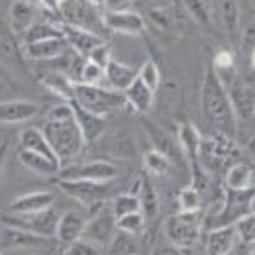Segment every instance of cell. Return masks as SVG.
<instances>
[{
    "label": "cell",
    "instance_id": "obj_1",
    "mask_svg": "<svg viewBox=\"0 0 255 255\" xmlns=\"http://www.w3.org/2000/svg\"><path fill=\"white\" fill-rule=\"evenodd\" d=\"M41 131L47 137L53 153L57 155V159L61 163L63 169L67 163L77 159L83 151L85 137L81 133V128L75 120V112H73V104L71 102H59L55 106H51L45 112Z\"/></svg>",
    "mask_w": 255,
    "mask_h": 255
},
{
    "label": "cell",
    "instance_id": "obj_2",
    "mask_svg": "<svg viewBox=\"0 0 255 255\" xmlns=\"http://www.w3.org/2000/svg\"><path fill=\"white\" fill-rule=\"evenodd\" d=\"M200 108L206 122L216 128V131L234 137L238 129V116L232 106L228 89L224 87L212 67L206 69L200 85Z\"/></svg>",
    "mask_w": 255,
    "mask_h": 255
},
{
    "label": "cell",
    "instance_id": "obj_3",
    "mask_svg": "<svg viewBox=\"0 0 255 255\" xmlns=\"http://www.w3.org/2000/svg\"><path fill=\"white\" fill-rule=\"evenodd\" d=\"M77 104H81L83 108L106 116L114 110H120L128 106L126 96L120 91H112V89H104L102 85H83L77 83L75 85V98Z\"/></svg>",
    "mask_w": 255,
    "mask_h": 255
},
{
    "label": "cell",
    "instance_id": "obj_4",
    "mask_svg": "<svg viewBox=\"0 0 255 255\" xmlns=\"http://www.w3.org/2000/svg\"><path fill=\"white\" fill-rule=\"evenodd\" d=\"M169 244L179 248H194L202 238L200 212H177L169 216L163 226Z\"/></svg>",
    "mask_w": 255,
    "mask_h": 255
},
{
    "label": "cell",
    "instance_id": "obj_5",
    "mask_svg": "<svg viewBox=\"0 0 255 255\" xmlns=\"http://www.w3.org/2000/svg\"><path fill=\"white\" fill-rule=\"evenodd\" d=\"M0 65L14 75L28 73V57L22 37L12 30L8 20L4 18H0Z\"/></svg>",
    "mask_w": 255,
    "mask_h": 255
},
{
    "label": "cell",
    "instance_id": "obj_6",
    "mask_svg": "<svg viewBox=\"0 0 255 255\" xmlns=\"http://www.w3.org/2000/svg\"><path fill=\"white\" fill-rule=\"evenodd\" d=\"M57 220L59 214L51 208L41 210V212H33V214H14V212H6L0 216V222L4 226H12V228H20L26 232H32L43 238H53L55 240V230H57Z\"/></svg>",
    "mask_w": 255,
    "mask_h": 255
},
{
    "label": "cell",
    "instance_id": "obj_7",
    "mask_svg": "<svg viewBox=\"0 0 255 255\" xmlns=\"http://www.w3.org/2000/svg\"><path fill=\"white\" fill-rule=\"evenodd\" d=\"M0 250L33 254V252L55 250V246H53V238H43V236H37V234L20 230V228L4 226L2 232H0Z\"/></svg>",
    "mask_w": 255,
    "mask_h": 255
},
{
    "label": "cell",
    "instance_id": "obj_8",
    "mask_svg": "<svg viewBox=\"0 0 255 255\" xmlns=\"http://www.w3.org/2000/svg\"><path fill=\"white\" fill-rule=\"evenodd\" d=\"M116 232L118 228H116V216L112 212V206H106V202H102L96 206L95 214L87 218L85 230H83V240L95 244L98 248H106Z\"/></svg>",
    "mask_w": 255,
    "mask_h": 255
},
{
    "label": "cell",
    "instance_id": "obj_9",
    "mask_svg": "<svg viewBox=\"0 0 255 255\" xmlns=\"http://www.w3.org/2000/svg\"><path fill=\"white\" fill-rule=\"evenodd\" d=\"M57 187L83 206H93L102 204L106 196L110 194V183H95V181H85V179H59Z\"/></svg>",
    "mask_w": 255,
    "mask_h": 255
},
{
    "label": "cell",
    "instance_id": "obj_10",
    "mask_svg": "<svg viewBox=\"0 0 255 255\" xmlns=\"http://www.w3.org/2000/svg\"><path fill=\"white\" fill-rule=\"evenodd\" d=\"M96 8L98 6L87 0H61V16L67 24L100 33V28H104V22Z\"/></svg>",
    "mask_w": 255,
    "mask_h": 255
},
{
    "label": "cell",
    "instance_id": "obj_11",
    "mask_svg": "<svg viewBox=\"0 0 255 255\" xmlns=\"http://www.w3.org/2000/svg\"><path fill=\"white\" fill-rule=\"evenodd\" d=\"M236 110L238 120H248L255 114V83L248 77L236 75V79L226 87Z\"/></svg>",
    "mask_w": 255,
    "mask_h": 255
},
{
    "label": "cell",
    "instance_id": "obj_12",
    "mask_svg": "<svg viewBox=\"0 0 255 255\" xmlns=\"http://www.w3.org/2000/svg\"><path fill=\"white\" fill-rule=\"evenodd\" d=\"M104 28L114 33H124V35H139L145 32V20L141 14L133 10H106L102 14Z\"/></svg>",
    "mask_w": 255,
    "mask_h": 255
},
{
    "label": "cell",
    "instance_id": "obj_13",
    "mask_svg": "<svg viewBox=\"0 0 255 255\" xmlns=\"http://www.w3.org/2000/svg\"><path fill=\"white\" fill-rule=\"evenodd\" d=\"M118 175H120V169L112 161L95 159L71 169V173H65L63 179H85V181H95V183H110Z\"/></svg>",
    "mask_w": 255,
    "mask_h": 255
},
{
    "label": "cell",
    "instance_id": "obj_14",
    "mask_svg": "<svg viewBox=\"0 0 255 255\" xmlns=\"http://www.w3.org/2000/svg\"><path fill=\"white\" fill-rule=\"evenodd\" d=\"M61 32L67 41V45L81 57H89V53L95 49L96 45H100L104 41V37L100 33H95L91 30H85V28H79V26H73V24H61Z\"/></svg>",
    "mask_w": 255,
    "mask_h": 255
},
{
    "label": "cell",
    "instance_id": "obj_15",
    "mask_svg": "<svg viewBox=\"0 0 255 255\" xmlns=\"http://www.w3.org/2000/svg\"><path fill=\"white\" fill-rule=\"evenodd\" d=\"M85 224H87V218L77 210H67L63 214H59L57 230H55V242L59 244V248H67L73 242L81 240Z\"/></svg>",
    "mask_w": 255,
    "mask_h": 255
},
{
    "label": "cell",
    "instance_id": "obj_16",
    "mask_svg": "<svg viewBox=\"0 0 255 255\" xmlns=\"http://www.w3.org/2000/svg\"><path fill=\"white\" fill-rule=\"evenodd\" d=\"M53 202H55V194L53 192L32 191L22 194V196H16L10 202L8 212H14V214H33V212H41V210L51 208Z\"/></svg>",
    "mask_w": 255,
    "mask_h": 255
},
{
    "label": "cell",
    "instance_id": "obj_17",
    "mask_svg": "<svg viewBox=\"0 0 255 255\" xmlns=\"http://www.w3.org/2000/svg\"><path fill=\"white\" fill-rule=\"evenodd\" d=\"M214 16H218L222 28L230 37L242 35V12L238 0H210Z\"/></svg>",
    "mask_w": 255,
    "mask_h": 255
},
{
    "label": "cell",
    "instance_id": "obj_18",
    "mask_svg": "<svg viewBox=\"0 0 255 255\" xmlns=\"http://www.w3.org/2000/svg\"><path fill=\"white\" fill-rule=\"evenodd\" d=\"M67 49H69V45H67L63 35L41 39V41L26 43L24 45L26 57L32 59V61H53V59H59V57H63L65 53H67Z\"/></svg>",
    "mask_w": 255,
    "mask_h": 255
},
{
    "label": "cell",
    "instance_id": "obj_19",
    "mask_svg": "<svg viewBox=\"0 0 255 255\" xmlns=\"http://www.w3.org/2000/svg\"><path fill=\"white\" fill-rule=\"evenodd\" d=\"M71 104H73L75 120H77V124L81 128V133L85 137V143L96 141L104 133V129H106V116H100V114H95V112L83 108L75 100H71Z\"/></svg>",
    "mask_w": 255,
    "mask_h": 255
},
{
    "label": "cell",
    "instance_id": "obj_20",
    "mask_svg": "<svg viewBox=\"0 0 255 255\" xmlns=\"http://www.w3.org/2000/svg\"><path fill=\"white\" fill-rule=\"evenodd\" d=\"M238 234L234 224L216 226L206 234V255H230L236 248Z\"/></svg>",
    "mask_w": 255,
    "mask_h": 255
},
{
    "label": "cell",
    "instance_id": "obj_21",
    "mask_svg": "<svg viewBox=\"0 0 255 255\" xmlns=\"http://www.w3.org/2000/svg\"><path fill=\"white\" fill-rule=\"evenodd\" d=\"M39 106L32 100H6L0 102V124H22L37 116Z\"/></svg>",
    "mask_w": 255,
    "mask_h": 255
},
{
    "label": "cell",
    "instance_id": "obj_22",
    "mask_svg": "<svg viewBox=\"0 0 255 255\" xmlns=\"http://www.w3.org/2000/svg\"><path fill=\"white\" fill-rule=\"evenodd\" d=\"M135 79H137V69L122 63V61H116L114 57H112V61L106 65V69H104V81L108 83V87L112 91L124 93Z\"/></svg>",
    "mask_w": 255,
    "mask_h": 255
},
{
    "label": "cell",
    "instance_id": "obj_23",
    "mask_svg": "<svg viewBox=\"0 0 255 255\" xmlns=\"http://www.w3.org/2000/svg\"><path fill=\"white\" fill-rule=\"evenodd\" d=\"M6 20L14 32L22 35L35 22V4H32L30 0H14L8 8Z\"/></svg>",
    "mask_w": 255,
    "mask_h": 255
},
{
    "label": "cell",
    "instance_id": "obj_24",
    "mask_svg": "<svg viewBox=\"0 0 255 255\" xmlns=\"http://www.w3.org/2000/svg\"><path fill=\"white\" fill-rule=\"evenodd\" d=\"M124 96H126L128 106L133 108L139 114H147L153 106V100H155V93L139 77L124 91Z\"/></svg>",
    "mask_w": 255,
    "mask_h": 255
},
{
    "label": "cell",
    "instance_id": "obj_25",
    "mask_svg": "<svg viewBox=\"0 0 255 255\" xmlns=\"http://www.w3.org/2000/svg\"><path fill=\"white\" fill-rule=\"evenodd\" d=\"M20 147H22V149H28V151H33V153H39V155H43V157H47V159L59 163L57 155L53 153V149H51V145H49V141H47V137L43 135L41 128H26V129L20 133ZM59 165H61V163H59Z\"/></svg>",
    "mask_w": 255,
    "mask_h": 255
},
{
    "label": "cell",
    "instance_id": "obj_26",
    "mask_svg": "<svg viewBox=\"0 0 255 255\" xmlns=\"http://www.w3.org/2000/svg\"><path fill=\"white\" fill-rule=\"evenodd\" d=\"M224 183L230 191H252L255 189V169L246 163H234L226 171Z\"/></svg>",
    "mask_w": 255,
    "mask_h": 255
},
{
    "label": "cell",
    "instance_id": "obj_27",
    "mask_svg": "<svg viewBox=\"0 0 255 255\" xmlns=\"http://www.w3.org/2000/svg\"><path fill=\"white\" fill-rule=\"evenodd\" d=\"M18 159L26 169H30L32 173L39 175V177H53V175L61 173V165L59 163L47 159V157H43L39 153L22 149V147H18Z\"/></svg>",
    "mask_w": 255,
    "mask_h": 255
},
{
    "label": "cell",
    "instance_id": "obj_28",
    "mask_svg": "<svg viewBox=\"0 0 255 255\" xmlns=\"http://www.w3.org/2000/svg\"><path fill=\"white\" fill-rule=\"evenodd\" d=\"M41 85L53 93L55 96H59L65 102H71L75 98V85L77 81L65 73H59V71H51V73H45L41 77Z\"/></svg>",
    "mask_w": 255,
    "mask_h": 255
},
{
    "label": "cell",
    "instance_id": "obj_29",
    "mask_svg": "<svg viewBox=\"0 0 255 255\" xmlns=\"http://www.w3.org/2000/svg\"><path fill=\"white\" fill-rule=\"evenodd\" d=\"M177 143L183 151V155H187V159L192 163V167L200 165L198 163V151H200V143H202V135L192 124H181L179 126V135H177Z\"/></svg>",
    "mask_w": 255,
    "mask_h": 255
},
{
    "label": "cell",
    "instance_id": "obj_30",
    "mask_svg": "<svg viewBox=\"0 0 255 255\" xmlns=\"http://www.w3.org/2000/svg\"><path fill=\"white\" fill-rule=\"evenodd\" d=\"M187 14L206 32H214V12L208 0H181Z\"/></svg>",
    "mask_w": 255,
    "mask_h": 255
},
{
    "label": "cell",
    "instance_id": "obj_31",
    "mask_svg": "<svg viewBox=\"0 0 255 255\" xmlns=\"http://www.w3.org/2000/svg\"><path fill=\"white\" fill-rule=\"evenodd\" d=\"M59 35H63L61 26H55L49 22H33L20 37H22V43L26 45V43H35V41L49 39V37H59Z\"/></svg>",
    "mask_w": 255,
    "mask_h": 255
},
{
    "label": "cell",
    "instance_id": "obj_32",
    "mask_svg": "<svg viewBox=\"0 0 255 255\" xmlns=\"http://www.w3.org/2000/svg\"><path fill=\"white\" fill-rule=\"evenodd\" d=\"M137 198H139L141 214L145 216V220H151V218H155L159 214V198H157V192H155L153 185L147 179H143Z\"/></svg>",
    "mask_w": 255,
    "mask_h": 255
},
{
    "label": "cell",
    "instance_id": "obj_33",
    "mask_svg": "<svg viewBox=\"0 0 255 255\" xmlns=\"http://www.w3.org/2000/svg\"><path fill=\"white\" fill-rule=\"evenodd\" d=\"M108 255H137L139 254V246L135 242V236H129L126 232H116L114 238L110 240V244L106 246Z\"/></svg>",
    "mask_w": 255,
    "mask_h": 255
},
{
    "label": "cell",
    "instance_id": "obj_34",
    "mask_svg": "<svg viewBox=\"0 0 255 255\" xmlns=\"http://www.w3.org/2000/svg\"><path fill=\"white\" fill-rule=\"evenodd\" d=\"M143 167H145V171H147L149 175L163 177V175H167L169 169H171V159H169L163 151L153 147V149H149V151L143 153Z\"/></svg>",
    "mask_w": 255,
    "mask_h": 255
},
{
    "label": "cell",
    "instance_id": "obj_35",
    "mask_svg": "<svg viewBox=\"0 0 255 255\" xmlns=\"http://www.w3.org/2000/svg\"><path fill=\"white\" fill-rule=\"evenodd\" d=\"M238 240L246 246H254L255 244V212H248L242 218H238L234 222Z\"/></svg>",
    "mask_w": 255,
    "mask_h": 255
},
{
    "label": "cell",
    "instance_id": "obj_36",
    "mask_svg": "<svg viewBox=\"0 0 255 255\" xmlns=\"http://www.w3.org/2000/svg\"><path fill=\"white\" fill-rule=\"evenodd\" d=\"M112 212L116 218L120 216H126V214H131V212H141V206H139V198L131 192H126V194H118L114 200H112Z\"/></svg>",
    "mask_w": 255,
    "mask_h": 255
},
{
    "label": "cell",
    "instance_id": "obj_37",
    "mask_svg": "<svg viewBox=\"0 0 255 255\" xmlns=\"http://www.w3.org/2000/svg\"><path fill=\"white\" fill-rule=\"evenodd\" d=\"M177 204H179V212H200V206H202L200 191L194 187L181 189L177 196Z\"/></svg>",
    "mask_w": 255,
    "mask_h": 255
},
{
    "label": "cell",
    "instance_id": "obj_38",
    "mask_svg": "<svg viewBox=\"0 0 255 255\" xmlns=\"http://www.w3.org/2000/svg\"><path fill=\"white\" fill-rule=\"evenodd\" d=\"M145 216L141 212H131V214H126V216H120L116 218V228L120 232H126L129 236H139L145 228Z\"/></svg>",
    "mask_w": 255,
    "mask_h": 255
},
{
    "label": "cell",
    "instance_id": "obj_39",
    "mask_svg": "<svg viewBox=\"0 0 255 255\" xmlns=\"http://www.w3.org/2000/svg\"><path fill=\"white\" fill-rule=\"evenodd\" d=\"M77 83L83 85H102L104 83V69L100 65L93 63V61H85L81 65V73L77 77Z\"/></svg>",
    "mask_w": 255,
    "mask_h": 255
},
{
    "label": "cell",
    "instance_id": "obj_40",
    "mask_svg": "<svg viewBox=\"0 0 255 255\" xmlns=\"http://www.w3.org/2000/svg\"><path fill=\"white\" fill-rule=\"evenodd\" d=\"M137 77L155 93L157 89H159L161 85V71L159 67L155 65V61H151V59H147L145 63L141 65L139 69H137Z\"/></svg>",
    "mask_w": 255,
    "mask_h": 255
},
{
    "label": "cell",
    "instance_id": "obj_41",
    "mask_svg": "<svg viewBox=\"0 0 255 255\" xmlns=\"http://www.w3.org/2000/svg\"><path fill=\"white\" fill-rule=\"evenodd\" d=\"M63 254L65 255H102L98 246L87 242V240H83V238L77 240V242H73L71 246L63 248Z\"/></svg>",
    "mask_w": 255,
    "mask_h": 255
},
{
    "label": "cell",
    "instance_id": "obj_42",
    "mask_svg": "<svg viewBox=\"0 0 255 255\" xmlns=\"http://www.w3.org/2000/svg\"><path fill=\"white\" fill-rule=\"evenodd\" d=\"M89 61H93V63L100 65L102 69H106V65L112 61V49H110V45L106 43V41H102L100 45H96L95 49L89 53V57H87Z\"/></svg>",
    "mask_w": 255,
    "mask_h": 255
},
{
    "label": "cell",
    "instance_id": "obj_43",
    "mask_svg": "<svg viewBox=\"0 0 255 255\" xmlns=\"http://www.w3.org/2000/svg\"><path fill=\"white\" fill-rule=\"evenodd\" d=\"M194 248H179V246H173V244H167V246H159L155 248V252L151 255H194L192 254Z\"/></svg>",
    "mask_w": 255,
    "mask_h": 255
},
{
    "label": "cell",
    "instance_id": "obj_44",
    "mask_svg": "<svg viewBox=\"0 0 255 255\" xmlns=\"http://www.w3.org/2000/svg\"><path fill=\"white\" fill-rule=\"evenodd\" d=\"M149 16H151V22H153L157 28H161V30H169V28L173 26V18H171L167 12H163V10H151Z\"/></svg>",
    "mask_w": 255,
    "mask_h": 255
},
{
    "label": "cell",
    "instance_id": "obj_45",
    "mask_svg": "<svg viewBox=\"0 0 255 255\" xmlns=\"http://www.w3.org/2000/svg\"><path fill=\"white\" fill-rule=\"evenodd\" d=\"M133 0H104L102 6L106 10H112V12H118V10H129Z\"/></svg>",
    "mask_w": 255,
    "mask_h": 255
},
{
    "label": "cell",
    "instance_id": "obj_46",
    "mask_svg": "<svg viewBox=\"0 0 255 255\" xmlns=\"http://www.w3.org/2000/svg\"><path fill=\"white\" fill-rule=\"evenodd\" d=\"M43 10L51 12V14H59L61 16V0H39V4Z\"/></svg>",
    "mask_w": 255,
    "mask_h": 255
},
{
    "label": "cell",
    "instance_id": "obj_47",
    "mask_svg": "<svg viewBox=\"0 0 255 255\" xmlns=\"http://www.w3.org/2000/svg\"><path fill=\"white\" fill-rule=\"evenodd\" d=\"M8 149H10L8 141H2V145H0V173H2V169H4L6 157H8Z\"/></svg>",
    "mask_w": 255,
    "mask_h": 255
},
{
    "label": "cell",
    "instance_id": "obj_48",
    "mask_svg": "<svg viewBox=\"0 0 255 255\" xmlns=\"http://www.w3.org/2000/svg\"><path fill=\"white\" fill-rule=\"evenodd\" d=\"M252 71H254V75H255V45H254V49H252Z\"/></svg>",
    "mask_w": 255,
    "mask_h": 255
},
{
    "label": "cell",
    "instance_id": "obj_49",
    "mask_svg": "<svg viewBox=\"0 0 255 255\" xmlns=\"http://www.w3.org/2000/svg\"><path fill=\"white\" fill-rule=\"evenodd\" d=\"M250 212H255V192L252 196V200H250Z\"/></svg>",
    "mask_w": 255,
    "mask_h": 255
},
{
    "label": "cell",
    "instance_id": "obj_50",
    "mask_svg": "<svg viewBox=\"0 0 255 255\" xmlns=\"http://www.w3.org/2000/svg\"><path fill=\"white\" fill-rule=\"evenodd\" d=\"M51 255H65L63 254V248H55V250L51 252Z\"/></svg>",
    "mask_w": 255,
    "mask_h": 255
},
{
    "label": "cell",
    "instance_id": "obj_51",
    "mask_svg": "<svg viewBox=\"0 0 255 255\" xmlns=\"http://www.w3.org/2000/svg\"><path fill=\"white\" fill-rule=\"evenodd\" d=\"M87 2H91V4H95V6H100L104 0H87Z\"/></svg>",
    "mask_w": 255,
    "mask_h": 255
},
{
    "label": "cell",
    "instance_id": "obj_52",
    "mask_svg": "<svg viewBox=\"0 0 255 255\" xmlns=\"http://www.w3.org/2000/svg\"><path fill=\"white\" fill-rule=\"evenodd\" d=\"M30 2H32V4H35V6H37V4H39V0H30Z\"/></svg>",
    "mask_w": 255,
    "mask_h": 255
},
{
    "label": "cell",
    "instance_id": "obj_53",
    "mask_svg": "<svg viewBox=\"0 0 255 255\" xmlns=\"http://www.w3.org/2000/svg\"><path fill=\"white\" fill-rule=\"evenodd\" d=\"M30 255H51V254H30Z\"/></svg>",
    "mask_w": 255,
    "mask_h": 255
},
{
    "label": "cell",
    "instance_id": "obj_54",
    "mask_svg": "<svg viewBox=\"0 0 255 255\" xmlns=\"http://www.w3.org/2000/svg\"><path fill=\"white\" fill-rule=\"evenodd\" d=\"M250 4H252V6H255V0H250Z\"/></svg>",
    "mask_w": 255,
    "mask_h": 255
},
{
    "label": "cell",
    "instance_id": "obj_55",
    "mask_svg": "<svg viewBox=\"0 0 255 255\" xmlns=\"http://www.w3.org/2000/svg\"><path fill=\"white\" fill-rule=\"evenodd\" d=\"M248 255H255V252H252V254H248Z\"/></svg>",
    "mask_w": 255,
    "mask_h": 255
},
{
    "label": "cell",
    "instance_id": "obj_56",
    "mask_svg": "<svg viewBox=\"0 0 255 255\" xmlns=\"http://www.w3.org/2000/svg\"><path fill=\"white\" fill-rule=\"evenodd\" d=\"M0 145H2V139H0Z\"/></svg>",
    "mask_w": 255,
    "mask_h": 255
}]
</instances>
